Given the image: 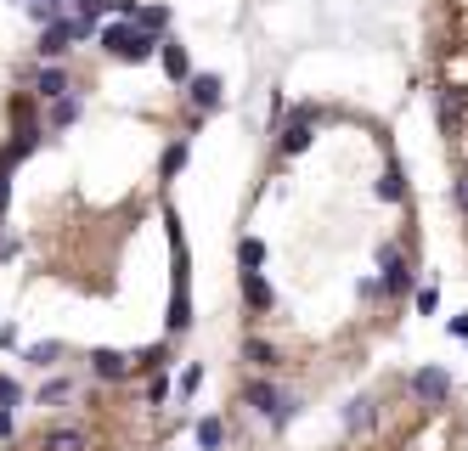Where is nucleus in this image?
I'll use <instances>...</instances> for the list:
<instances>
[{
    "label": "nucleus",
    "mask_w": 468,
    "mask_h": 451,
    "mask_svg": "<svg viewBox=\"0 0 468 451\" xmlns=\"http://www.w3.org/2000/svg\"><path fill=\"white\" fill-rule=\"evenodd\" d=\"M0 407H23V390H18V378H6V372H0Z\"/></svg>",
    "instance_id": "28"
},
{
    "label": "nucleus",
    "mask_w": 468,
    "mask_h": 451,
    "mask_svg": "<svg viewBox=\"0 0 468 451\" xmlns=\"http://www.w3.org/2000/svg\"><path fill=\"white\" fill-rule=\"evenodd\" d=\"M243 362H254V367H265V372L283 367V362H277V345H265V338H243Z\"/></svg>",
    "instance_id": "16"
},
{
    "label": "nucleus",
    "mask_w": 468,
    "mask_h": 451,
    "mask_svg": "<svg viewBox=\"0 0 468 451\" xmlns=\"http://www.w3.org/2000/svg\"><path fill=\"white\" fill-rule=\"evenodd\" d=\"M62 12H74V0H28V18H35L40 28H45V23H57Z\"/></svg>",
    "instance_id": "17"
},
{
    "label": "nucleus",
    "mask_w": 468,
    "mask_h": 451,
    "mask_svg": "<svg viewBox=\"0 0 468 451\" xmlns=\"http://www.w3.org/2000/svg\"><path fill=\"white\" fill-rule=\"evenodd\" d=\"M147 400H152V407H164V400H169V378H164V367L152 372V384H147Z\"/></svg>",
    "instance_id": "27"
},
{
    "label": "nucleus",
    "mask_w": 468,
    "mask_h": 451,
    "mask_svg": "<svg viewBox=\"0 0 468 451\" xmlns=\"http://www.w3.org/2000/svg\"><path fill=\"white\" fill-rule=\"evenodd\" d=\"M198 384H204V367H186L181 372V395H198Z\"/></svg>",
    "instance_id": "30"
},
{
    "label": "nucleus",
    "mask_w": 468,
    "mask_h": 451,
    "mask_svg": "<svg viewBox=\"0 0 468 451\" xmlns=\"http://www.w3.org/2000/svg\"><path fill=\"white\" fill-rule=\"evenodd\" d=\"M12 434V407H0V440Z\"/></svg>",
    "instance_id": "34"
},
{
    "label": "nucleus",
    "mask_w": 468,
    "mask_h": 451,
    "mask_svg": "<svg viewBox=\"0 0 468 451\" xmlns=\"http://www.w3.org/2000/svg\"><path fill=\"white\" fill-rule=\"evenodd\" d=\"M221 97H226V80H221V74H192V80H186V102H192L198 113H214Z\"/></svg>",
    "instance_id": "8"
},
{
    "label": "nucleus",
    "mask_w": 468,
    "mask_h": 451,
    "mask_svg": "<svg viewBox=\"0 0 468 451\" xmlns=\"http://www.w3.org/2000/svg\"><path fill=\"white\" fill-rule=\"evenodd\" d=\"M243 299L254 305V310H271V305H277V293H271V283H265L260 271H243Z\"/></svg>",
    "instance_id": "14"
},
{
    "label": "nucleus",
    "mask_w": 468,
    "mask_h": 451,
    "mask_svg": "<svg viewBox=\"0 0 468 451\" xmlns=\"http://www.w3.org/2000/svg\"><path fill=\"white\" fill-rule=\"evenodd\" d=\"M6 204H12V164H0V214H6Z\"/></svg>",
    "instance_id": "31"
},
{
    "label": "nucleus",
    "mask_w": 468,
    "mask_h": 451,
    "mask_svg": "<svg viewBox=\"0 0 468 451\" xmlns=\"http://www.w3.org/2000/svg\"><path fill=\"white\" fill-rule=\"evenodd\" d=\"M90 372H97V378H124V372H130V355L124 350H97L90 355Z\"/></svg>",
    "instance_id": "13"
},
{
    "label": "nucleus",
    "mask_w": 468,
    "mask_h": 451,
    "mask_svg": "<svg viewBox=\"0 0 468 451\" xmlns=\"http://www.w3.org/2000/svg\"><path fill=\"white\" fill-rule=\"evenodd\" d=\"M378 198H384V204H407V169H401V159H395V152H389V164H384Z\"/></svg>",
    "instance_id": "12"
},
{
    "label": "nucleus",
    "mask_w": 468,
    "mask_h": 451,
    "mask_svg": "<svg viewBox=\"0 0 468 451\" xmlns=\"http://www.w3.org/2000/svg\"><path fill=\"white\" fill-rule=\"evenodd\" d=\"M90 35H97V28H90L85 18L62 12L57 23H45V28H40V45H35V51H40V62H62V57L74 51V45H80V40H90Z\"/></svg>",
    "instance_id": "4"
},
{
    "label": "nucleus",
    "mask_w": 468,
    "mask_h": 451,
    "mask_svg": "<svg viewBox=\"0 0 468 451\" xmlns=\"http://www.w3.org/2000/svg\"><path fill=\"white\" fill-rule=\"evenodd\" d=\"M457 209L468 214V169H463V175H457Z\"/></svg>",
    "instance_id": "32"
},
{
    "label": "nucleus",
    "mask_w": 468,
    "mask_h": 451,
    "mask_svg": "<svg viewBox=\"0 0 468 451\" xmlns=\"http://www.w3.org/2000/svg\"><path fill=\"white\" fill-rule=\"evenodd\" d=\"M74 119H80V97H57L51 102V130H68Z\"/></svg>",
    "instance_id": "18"
},
{
    "label": "nucleus",
    "mask_w": 468,
    "mask_h": 451,
    "mask_svg": "<svg viewBox=\"0 0 468 451\" xmlns=\"http://www.w3.org/2000/svg\"><path fill=\"white\" fill-rule=\"evenodd\" d=\"M412 299H417V316H434V310H441V288H434V283H424V288L412 293Z\"/></svg>",
    "instance_id": "25"
},
{
    "label": "nucleus",
    "mask_w": 468,
    "mask_h": 451,
    "mask_svg": "<svg viewBox=\"0 0 468 451\" xmlns=\"http://www.w3.org/2000/svg\"><path fill=\"white\" fill-rule=\"evenodd\" d=\"M62 395H68V378H45V390H40L45 407H51V400H62Z\"/></svg>",
    "instance_id": "29"
},
{
    "label": "nucleus",
    "mask_w": 468,
    "mask_h": 451,
    "mask_svg": "<svg viewBox=\"0 0 468 451\" xmlns=\"http://www.w3.org/2000/svg\"><path fill=\"white\" fill-rule=\"evenodd\" d=\"M412 395L417 400H446L451 395V372L446 367H417L412 372Z\"/></svg>",
    "instance_id": "9"
},
{
    "label": "nucleus",
    "mask_w": 468,
    "mask_h": 451,
    "mask_svg": "<svg viewBox=\"0 0 468 451\" xmlns=\"http://www.w3.org/2000/svg\"><path fill=\"white\" fill-rule=\"evenodd\" d=\"M159 62H164V74H169V80H176V85H186V80H192V57H186V45L181 40H159Z\"/></svg>",
    "instance_id": "11"
},
{
    "label": "nucleus",
    "mask_w": 468,
    "mask_h": 451,
    "mask_svg": "<svg viewBox=\"0 0 468 451\" xmlns=\"http://www.w3.org/2000/svg\"><path fill=\"white\" fill-rule=\"evenodd\" d=\"M198 446H204V451L226 446V424H221V417H204V424H198Z\"/></svg>",
    "instance_id": "19"
},
{
    "label": "nucleus",
    "mask_w": 468,
    "mask_h": 451,
    "mask_svg": "<svg viewBox=\"0 0 468 451\" xmlns=\"http://www.w3.org/2000/svg\"><path fill=\"white\" fill-rule=\"evenodd\" d=\"M451 333H457V338H468V316H457V322H451Z\"/></svg>",
    "instance_id": "35"
},
{
    "label": "nucleus",
    "mask_w": 468,
    "mask_h": 451,
    "mask_svg": "<svg viewBox=\"0 0 468 451\" xmlns=\"http://www.w3.org/2000/svg\"><path fill=\"white\" fill-rule=\"evenodd\" d=\"M181 169H186V142H169L164 147V181H176Z\"/></svg>",
    "instance_id": "24"
},
{
    "label": "nucleus",
    "mask_w": 468,
    "mask_h": 451,
    "mask_svg": "<svg viewBox=\"0 0 468 451\" xmlns=\"http://www.w3.org/2000/svg\"><path fill=\"white\" fill-rule=\"evenodd\" d=\"M378 283H384V293H407L412 288V266H407V254H401V248L395 243H384L378 248Z\"/></svg>",
    "instance_id": "6"
},
{
    "label": "nucleus",
    "mask_w": 468,
    "mask_h": 451,
    "mask_svg": "<svg viewBox=\"0 0 468 451\" xmlns=\"http://www.w3.org/2000/svg\"><path fill=\"white\" fill-rule=\"evenodd\" d=\"M57 355H62L57 345H35V350L23 355V362H28V367H57Z\"/></svg>",
    "instance_id": "26"
},
{
    "label": "nucleus",
    "mask_w": 468,
    "mask_h": 451,
    "mask_svg": "<svg viewBox=\"0 0 468 451\" xmlns=\"http://www.w3.org/2000/svg\"><path fill=\"white\" fill-rule=\"evenodd\" d=\"M18 345V328H0V350H12Z\"/></svg>",
    "instance_id": "33"
},
{
    "label": "nucleus",
    "mask_w": 468,
    "mask_h": 451,
    "mask_svg": "<svg viewBox=\"0 0 468 451\" xmlns=\"http://www.w3.org/2000/svg\"><path fill=\"white\" fill-rule=\"evenodd\" d=\"M243 400H248V407H254L277 434H283V429L293 424V412H300V400H293L283 384H271V378H248V384H243Z\"/></svg>",
    "instance_id": "3"
},
{
    "label": "nucleus",
    "mask_w": 468,
    "mask_h": 451,
    "mask_svg": "<svg viewBox=\"0 0 468 451\" xmlns=\"http://www.w3.org/2000/svg\"><path fill=\"white\" fill-rule=\"evenodd\" d=\"M372 417H378V400H372V395H355L345 424H350V434H367V429H372Z\"/></svg>",
    "instance_id": "15"
},
{
    "label": "nucleus",
    "mask_w": 468,
    "mask_h": 451,
    "mask_svg": "<svg viewBox=\"0 0 468 451\" xmlns=\"http://www.w3.org/2000/svg\"><path fill=\"white\" fill-rule=\"evenodd\" d=\"M45 451H85V434L80 429H51L45 434Z\"/></svg>",
    "instance_id": "20"
},
{
    "label": "nucleus",
    "mask_w": 468,
    "mask_h": 451,
    "mask_svg": "<svg viewBox=\"0 0 468 451\" xmlns=\"http://www.w3.org/2000/svg\"><path fill=\"white\" fill-rule=\"evenodd\" d=\"M463 102H468V90H457V85H441V90H434V119H441V136H457L463 130Z\"/></svg>",
    "instance_id": "7"
},
{
    "label": "nucleus",
    "mask_w": 468,
    "mask_h": 451,
    "mask_svg": "<svg viewBox=\"0 0 468 451\" xmlns=\"http://www.w3.org/2000/svg\"><path fill=\"white\" fill-rule=\"evenodd\" d=\"M316 119H322V113H316L310 102H305V107H293V113L277 124V152H283V159H300V152L316 142Z\"/></svg>",
    "instance_id": "5"
},
{
    "label": "nucleus",
    "mask_w": 468,
    "mask_h": 451,
    "mask_svg": "<svg viewBox=\"0 0 468 451\" xmlns=\"http://www.w3.org/2000/svg\"><path fill=\"white\" fill-rule=\"evenodd\" d=\"M164 226H169V254H176V288H169V333H186V328H192V299H186V283H192V271H186V237H181L176 209L164 214Z\"/></svg>",
    "instance_id": "2"
},
{
    "label": "nucleus",
    "mask_w": 468,
    "mask_h": 451,
    "mask_svg": "<svg viewBox=\"0 0 468 451\" xmlns=\"http://www.w3.org/2000/svg\"><path fill=\"white\" fill-rule=\"evenodd\" d=\"M107 12H113V0H74V18H85L90 28H97Z\"/></svg>",
    "instance_id": "22"
},
{
    "label": "nucleus",
    "mask_w": 468,
    "mask_h": 451,
    "mask_svg": "<svg viewBox=\"0 0 468 451\" xmlns=\"http://www.w3.org/2000/svg\"><path fill=\"white\" fill-rule=\"evenodd\" d=\"M28 90H35L40 102H57V97H68V68L62 62H45V68L28 80Z\"/></svg>",
    "instance_id": "10"
},
{
    "label": "nucleus",
    "mask_w": 468,
    "mask_h": 451,
    "mask_svg": "<svg viewBox=\"0 0 468 451\" xmlns=\"http://www.w3.org/2000/svg\"><path fill=\"white\" fill-rule=\"evenodd\" d=\"M97 40L113 62H152L164 35H152V28L136 23V18H113V23H97Z\"/></svg>",
    "instance_id": "1"
},
{
    "label": "nucleus",
    "mask_w": 468,
    "mask_h": 451,
    "mask_svg": "<svg viewBox=\"0 0 468 451\" xmlns=\"http://www.w3.org/2000/svg\"><path fill=\"white\" fill-rule=\"evenodd\" d=\"M238 266H243V271H260V266H265V243H260V237H243V243H238Z\"/></svg>",
    "instance_id": "21"
},
{
    "label": "nucleus",
    "mask_w": 468,
    "mask_h": 451,
    "mask_svg": "<svg viewBox=\"0 0 468 451\" xmlns=\"http://www.w3.org/2000/svg\"><path fill=\"white\" fill-rule=\"evenodd\" d=\"M136 23H147L152 35H169V6H142V12H136Z\"/></svg>",
    "instance_id": "23"
}]
</instances>
